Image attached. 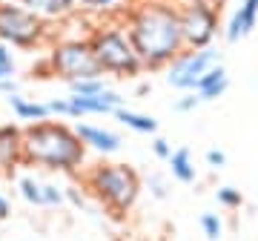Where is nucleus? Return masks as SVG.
Returning a JSON list of instances; mask_svg holds the SVG:
<instances>
[{
    "mask_svg": "<svg viewBox=\"0 0 258 241\" xmlns=\"http://www.w3.org/2000/svg\"><path fill=\"white\" fill-rule=\"evenodd\" d=\"M123 29L144 72H164L186 49L178 9L169 0H132L123 12Z\"/></svg>",
    "mask_w": 258,
    "mask_h": 241,
    "instance_id": "1",
    "label": "nucleus"
},
{
    "mask_svg": "<svg viewBox=\"0 0 258 241\" xmlns=\"http://www.w3.org/2000/svg\"><path fill=\"white\" fill-rule=\"evenodd\" d=\"M86 147L78 132L66 120H35L20 130V164L23 167H43L49 172L78 175L86 167Z\"/></svg>",
    "mask_w": 258,
    "mask_h": 241,
    "instance_id": "2",
    "label": "nucleus"
},
{
    "mask_svg": "<svg viewBox=\"0 0 258 241\" xmlns=\"http://www.w3.org/2000/svg\"><path fill=\"white\" fill-rule=\"evenodd\" d=\"M83 190L92 195L98 204L106 207L115 218H123L132 207L138 204L144 181L126 164L98 161L92 167H83Z\"/></svg>",
    "mask_w": 258,
    "mask_h": 241,
    "instance_id": "3",
    "label": "nucleus"
},
{
    "mask_svg": "<svg viewBox=\"0 0 258 241\" xmlns=\"http://www.w3.org/2000/svg\"><path fill=\"white\" fill-rule=\"evenodd\" d=\"M86 43L92 49V57L98 69H101V75L126 78V81L144 75V66L135 55V46L129 40L126 29H123V20H115V18L98 20L86 35Z\"/></svg>",
    "mask_w": 258,
    "mask_h": 241,
    "instance_id": "4",
    "label": "nucleus"
},
{
    "mask_svg": "<svg viewBox=\"0 0 258 241\" xmlns=\"http://www.w3.org/2000/svg\"><path fill=\"white\" fill-rule=\"evenodd\" d=\"M0 43L20 52H35L52 43V23L29 12L20 0H0Z\"/></svg>",
    "mask_w": 258,
    "mask_h": 241,
    "instance_id": "5",
    "label": "nucleus"
},
{
    "mask_svg": "<svg viewBox=\"0 0 258 241\" xmlns=\"http://www.w3.org/2000/svg\"><path fill=\"white\" fill-rule=\"evenodd\" d=\"M43 61L49 66V75L57 78V81H66V84L83 81V78H103L98 64H95L86 37H60V40H52Z\"/></svg>",
    "mask_w": 258,
    "mask_h": 241,
    "instance_id": "6",
    "label": "nucleus"
},
{
    "mask_svg": "<svg viewBox=\"0 0 258 241\" xmlns=\"http://www.w3.org/2000/svg\"><path fill=\"white\" fill-rule=\"evenodd\" d=\"M181 20L186 49L212 46L221 23V0H172Z\"/></svg>",
    "mask_w": 258,
    "mask_h": 241,
    "instance_id": "7",
    "label": "nucleus"
},
{
    "mask_svg": "<svg viewBox=\"0 0 258 241\" xmlns=\"http://www.w3.org/2000/svg\"><path fill=\"white\" fill-rule=\"evenodd\" d=\"M218 64V52L212 46L204 49H184L181 55L166 66V84L172 89H181V92H195V86L201 81V75L210 69V66Z\"/></svg>",
    "mask_w": 258,
    "mask_h": 241,
    "instance_id": "8",
    "label": "nucleus"
},
{
    "mask_svg": "<svg viewBox=\"0 0 258 241\" xmlns=\"http://www.w3.org/2000/svg\"><path fill=\"white\" fill-rule=\"evenodd\" d=\"M49 115L52 118H89V115H112L115 109L123 106V95L115 89H103L101 95H66V98H55L49 101Z\"/></svg>",
    "mask_w": 258,
    "mask_h": 241,
    "instance_id": "9",
    "label": "nucleus"
},
{
    "mask_svg": "<svg viewBox=\"0 0 258 241\" xmlns=\"http://www.w3.org/2000/svg\"><path fill=\"white\" fill-rule=\"evenodd\" d=\"M75 132L81 144L86 147V152H98V155H115L120 149V135H115L112 130H103L98 124H75Z\"/></svg>",
    "mask_w": 258,
    "mask_h": 241,
    "instance_id": "10",
    "label": "nucleus"
},
{
    "mask_svg": "<svg viewBox=\"0 0 258 241\" xmlns=\"http://www.w3.org/2000/svg\"><path fill=\"white\" fill-rule=\"evenodd\" d=\"M255 20H258V0H241V6L232 12L230 23H227L224 37L230 43H235V40H241L244 35H249L255 29Z\"/></svg>",
    "mask_w": 258,
    "mask_h": 241,
    "instance_id": "11",
    "label": "nucleus"
},
{
    "mask_svg": "<svg viewBox=\"0 0 258 241\" xmlns=\"http://www.w3.org/2000/svg\"><path fill=\"white\" fill-rule=\"evenodd\" d=\"M29 12H35L37 18H43L46 23H57V20L72 18L78 12L75 0H20Z\"/></svg>",
    "mask_w": 258,
    "mask_h": 241,
    "instance_id": "12",
    "label": "nucleus"
},
{
    "mask_svg": "<svg viewBox=\"0 0 258 241\" xmlns=\"http://www.w3.org/2000/svg\"><path fill=\"white\" fill-rule=\"evenodd\" d=\"M20 164V127L0 124V172Z\"/></svg>",
    "mask_w": 258,
    "mask_h": 241,
    "instance_id": "13",
    "label": "nucleus"
},
{
    "mask_svg": "<svg viewBox=\"0 0 258 241\" xmlns=\"http://www.w3.org/2000/svg\"><path fill=\"white\" fill-rule=\"evenodd\" d=\"M227 86H230V78H227V69L221 64L210 66L207 72L201 75V81L195 86V92L201 95V101H215V98H221L227 92Z\"/></svg>",
    "mask_w": 258,
    "mask_h": 241,
    "instance_id": "14",
    "label": "nucleus"
},
{
    "mask_svg": "<svg viewBox=\"0 0 258 241\" xmlns=\"http://www.w3.org/2000/svg\"><path fill=\"white\" fill-rule=\"evenodd\" d=\"M9 101V109H12V115L18 120H26V124H35V120H46V118H52L49 115V106L46 103H40V101H35V98H23V95H9L6 98Z\"/></svg>",
    "mask_w": 258,
    "mask_h": 241,
    "instance_id": "15",
    "label": "nucleus"
},
{
    "mask_svg": "<svg viewBox=\"0 0 258 241\" xmlns=\"http://www.w3.org/2000/svg\"><path fill=\"white\" fill-rule=\"evenodd\" d=\"M78 9L86 12V15H95V18H115V20H123V12L132 6V0H75Z\"/></svg>",
    "mask_w": 258,
    "mask_h": 241,
    "instance_id": "16",
    "label": "nucleus"
},
{
    "mask_svg": "<svg viewBox=\"0 0 258 241\" xmlns=\"http://www.w3.org/2000/svg\"><path fill=\"white\" fill-rule=\"evenodd\" d=\"M115 118L132 132H141V135H155L158 132V120L152 115H144V112H135V109H126V106H120V109L112 112Z\"/></svg>",
    "mask_w": 258,
    "mask_h": 241,
    "instance_id": "17",
    "label": "nucleus"
},
{
    "mask_svg": "<svg viewBox=\"0 0 258 241\" xmlns=\"http://www.w3.org/2000/svg\"><path fill=\"white\" fill-rule=\"evenodd\" d=\"M169 161V169H172V178L175 181H181V184H192L195 181V161H192V152L186 147H181V149H172V155L166 158Z\"/></svg>",
    "mask_w": 258,
    "mask_h": 241,
    "instance_id": "18",
    "label": "nucleus"
},
{
    "mask_svg": "<svg viewBox=\"0 0 258 241\" xmlns=\"http://www.w3.org/2000/svg\"><path fill=\"white\" fill-rule=\"evenodd\" d=\"M69 86V95H86V98H92V95H101L106 89V81L103 78H83V81H72Z\"/></svg>",
    "mask_w": 258,
    "mask_h": 241,
    "instance_id": "19",
    "label": "nucleus"
},
{
    "mask_svg": "<svg viewBox=\"0 0 258 241\" xmlns=\"http://www.w3.org/2000/svg\"><path fill=\"white\" fill-rule=\"evenodd\" d=\"M18 190L32 207H43V198H40V181H37L35 175H20L18 178Z\"/></svg>",
    "mask_w": 258,
    "mask_h": 241,
    "instance_id": "20",
    "label": "nucleus"
},
{
    "mask_svg": "<svg viewBox=\"0 0 258 241\" xmlns=\"http://www.w3.org/2000/svg\"><path fill=\"white\" fill-rule=\"evenodd\" d=\"M40 198H43V207H63V187L55 184V181H40Z\"/></svg>",
    "mask_w": 258,
    "mask_h": 241,
    "instance_id": "21",
    "label": "nucleus"
},
{
    "mask_svg": "<svg viewBox=\"0 0 258 241\" xmlns=\"http://www.w3.org/2000/svg\"><path fill=\"white\" fill-rule=\"evenodd\" d=\"M201 230H204V235H207L210 241H218L221 238V232H224V221L215 213H204L201 215Z\"/></svg>",
    "mask_w": 258,
    "mask_h": 241,
    "instance_id": "22",
    "label": "nucleus"
},
{
    "mask_svg": "<svg viewBox=\"0 0 258 241\" xmlns=\"http://www.w3.org/2000/svg\"><path fill=\"white\" fill-rule=\"evenodd\" d=\"M18 72V61H15V52H12L6 43H0V81L3 78H12Z\"/></svg>",
    "mask_w": 258,
    "mask_h": 241,
    "instance_id": "23",
    "label": "nucleus"
},
{
    "mask_svg": "<svg viewBox=\"0 0 258 241\" xmlns=\"http://www.w3.org/2000/svg\"><path fill=\"white\" fill-rule=\"evenodd\" d=\"M218 204L227 207V210H238V207L244 204V195H241V190H235V187H221V190H218Z\"/></svg>",
    "mask_w": 258,
    "mask_h": 241,
    "instance_id": "24",
    "label": "nucleus"
},
{
    "mask_svg": "<svg viewBox=\"0 0 258 241\" xmlns=\"http://www.w3.org/2000/svg\"><path fill=\"white\" fill-rule=\"evenodd\" d=\"M201 103L204 101H201V95H198V92H184L175 101V112H192V109H198Z\"/></svg>",
    "mask_w": 258,
    "mask_h": 241,
    "instance_id": "25",
    "label": "nucleus"
},
{
    "mask_svg": "<svg viewBox=\"0 0 258 241\" xmlns=\"http://www.w3.org/2000/svg\"><path fill=\"white\" fill-rule=\"evenodd\" d=\"M147 187H149V195H152V198H158V201H164L166 195V181L161 175H149L147 178Z\"/></svg>",
    "mask_w": 258,
    "mask_h": 241,
    "instance_id": "26",
    "label": "nucleus"
},
{
    "mask_svg": "<svg viewBox=\"0 0 258 241\" xmlns=\"http://www.w3.org/2000/svg\"><path fill=\"white\" fill-rule=\"evenodd\" d=\"M63 198H66L72 207H86V193H83L81 187H75V184L63 187Z\"/></svg>",
    "mask_w": 258,
    "mask_h": 241,
    "instance_id": "27",
    "label": "nucleus"
},
{
    "mask_svg": "<svg viewBox=\"0 0 258 241\" xmlns=\"http://www.w3.org/2000/svg\"><path fill=\"white\" fill-rule=\"evenodd\" d=\"M152 152H155L158 158H164V161H166V158L172 155V144H169L166 138H155V141H152Z\"/></svg>",
    "mask_w": 258,
    "mask_h": 241,
    "instance_id": "28",
    "label": "nucleus"
},
{
    "mask_svg": "<svg viewBox=\"0 0 258 241\" xmlns=\"http://www.w3.org/2000/svg\"><path fill=\"white\" fill-rule=\"evenodd\" d=\"M18 92H20V81L15 78V75L0 81V95H6V98H9V95H18Z\"/></svg>",
    "mask_w": 258,
    "mask_h": 241,
    "instance_id": "29",
    "label": "nucleus"
},
{
    "mask_svg": "<svg viewBox=\"0 0 258 241\" xmlns=\"http://www.w3.org/2000/svg\"><path fill=\"white\" fill-rule=\"evenodd\" d=\"M207 164L215 169H221L224 164H227V155H224L221 149H207Z\"/></svg>",
    "mask_w": 258,
    "mask_h": 241,
    "instance_id": "30",
    "label": "nucleus"
},
{
    "mask_svg": "<svg viewBox=\"0 0 258 241\" xmlns=\"http://www.w3.org/2000/svg\"><path fill=\"white\" fill-rule=\"evenodd\" d=\"M12 215V204H9V198L0 193V218H9Z\"/></svg>",
    "mask_w": 258,
    "mask_h": 241,
    "instance_id": "31",
    "label": "nucleus"
},
{
    "mask_svg": "<svg viewBox=\"0 0 258 241\" xmlns=\"http://www.w3.org/2000/svg\"><path fill=\"white\" fill-rule=\"evenodd\" d=\"M169 3H172V0H169Z\"/></svg>",
    "mask_w": 258,
    "mask_h": 241,
    "instance_id": "32",
    "label": "nucleus"
},
{
    "mask_svg": "<svg viewBox=\"0 0 258 241\" xmlns=\"http://www.w3.org/2000/svg\"><path fill=\"white\" fill-rule=\"evenodd\" d=\"M238 3H241V0H238Z\"/></svg>",
    "mask_w": 258,
    "mask_h": 241,
    "instance_id": "33",
    "label": "nucleus"
}]
</instances>
